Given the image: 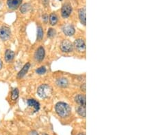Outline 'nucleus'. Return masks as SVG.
<instances>
[{
	"instance_id": "nucleus-1",
	"label": "nucleus",
	"mask_w": 154,
	"mask_h": 135,
	"mask_svg": "<svg viewBox=\"0 0 154 135\" xmlns=\"http://www.w3.org/2000/svg\"><path fill=\"white\" fill-rule=\"evenodd\" d=\"M55 110L56 113L60 117H68L71 112V109L69 105L63 102L57 103L55 107Z\"/></svg>"
},
{
	"instance_id": "nucleus-2",
	"label": "nucleus",
	"mask_w": 154,
	"mask_h": 135,
	"mask_svg": "<svg viewBox=\"0 0 154 135\" xmlns=\"http://www.w3.org/2000/svg\"><path fill=\"white\" fill-rule=\"evenodd\" d=\"M52 88L51 86L47 84L40 85L37 90V94L41 98H47L50 96L52 94Z\"/></svg>"
},
{
	"instance_id": "nucleus-3",
	"label": "nucleus",
	"mask_w": 154,
	"mask_h": 135,
	"mask_svg": "<svg viewBox=\"0 0 154 135\" xmlns=\"http://www.w3.org/2000/svg\"><path fill=\"white\" fill-rule=\"evenodd\" d=\"M73 45L68 40H64L60 44V49L64 53H70L73 50Z\"/></svg>"
},
{
	"instance_id": "nucleus-4",
	"label": "nucleus",
	"mask_w": 154,
	"mask_h": 135,
	"mask_svg": "<svg viewBox=\"0 0 154 135\" xmlns=\"http://www.w3.org/2000/svg\"><path fill=\"white\" fill-rule=\"evenodd\" d=\"M11 29L6 26H2L0 28V38L3 40H6L11 36Z\"/></svg>"
},
{
	"instance_id": "nucleus-5",
	"label": "nucleus",
	"mask_w": 154,
	"mask_h": 135,
	"mask_svg": "<svg viewBox=\"0 0 154 135\" xmlns=\"http://www.w3.org/2000/svg\"><path fill=\"white\" fill-rule=\"evenodd\" d=\"M72 12V6L70 4L66 3L63 6L61 10V14L63 18H68L71 15Z\"/></svg>"
},
{
	"instance_id": "nucleus-6",
	"label": "nucleus",
	"mask_w": 154,
	"mask_h": 135,
	"mask_svg": "<svg viewBox=\"0 0 154 135\" xmlns=\"http://www.w3.org/2000/svg\"><path fill=\"white\" fill-rule=\"evenodd\" d=\"M73 46L79 51H84L86 49V43L83 39H77L74 42Z\"/></svg>"
},
{
	"instance_id": "nucleus-7",
	"label": "nucleus",
	"mask_w": 154,
	"mask_h": 135,
	"mask_svg": "<svg viewBox=\"0 0 154 135\" xmlns=\"http://www.w3.org/2000/svg\"><path fill=\"white\" fill-rule=\"evenodd\" d=\"M45 55V52L44 48L43 46H40L36 51L35 54H34V57H35V60L37 61L40 62V61H42L43 60Z\"/></svg>"
},
{
	"instance_id": "nucleus-8",
	"label": "nucleus",
	"mask_w": 154,
	"mask_h": 135,
	"mask_svg": "<svg viewBox=\"0 0 154 135\" xmlns=\"http://www.w3.org/2000/svg\"><path fill=\"white\" fill-rule=\"evenodd\" d=\"M63 31L65 35L68 36H72L75 34V28L71 25H64L63 28Z\"/></svg>"
},
{
	"instance_id": "nucleus-9",
	"label": "nucleus",
	"mask_w": 154,
	"mask_h": 135,
	"mask_svg": "<svg viewBox=\"0 0 154 135\" xmlns=\"http://www.w3.org/2000/svg\"><path fill=\"white\" fill-rule=\"evenodd\" d=\"M22 0H8L7 4L10 9L15 10L19 8L20 4H21Z\"/></svg>"
},
{
	"instance_id": "nucleus-10",
	"label": "nucleus",
	"mask_w": 154,
	"mask_h": 135,
	"mask_svg": "<svg viewBox=\"0 0 154 135\" xmlns=\"http://www.w3.org/2000/svg\"><path fill=\"white\" fill-rule=\"evenodd\" d=\"M75 101L78 103V104L80 106L86 107V95L83 94H78L76 95L75 98Z\"/></svg>"
},
{
	"instance_id": "nucleus-11",
	"label": "nucleus",
	"mask_w": 154,
	"mask_h": 135,
	"mask_svg": "<svg viewBox=\"0 0 154 135\" xmlns=\"http://www.w3.org/2000/svg\"><path fill=\"white\" fill-rule=\"evenodd\" d=\"M28 104L29 107L34 109V112H37L40 109V104L38 101L34 99H29L28 100Z\"/></svg>"
},
{
	"instance_id": "nucleus-12",
	"label": "nucleus",
	"mask_w": 154,
	"mask_h": 135,
	"mask_svg": "<svg viewBox=\"0 0 154 135\" xmlns=\"http://www.w3.org/2000/svg\"><path fill=\"white\" fill-rule=\"evenodd\" d=\"M79 18L80 20L81 23L86 25V8H83L79 10Z\"/></svg>"
},
{
	"instance_id": "nucleus-13",
	"label": "nucleus",
	"mask_w": 154,
	"mask_h": 135,
	"mask_svg": "<svg viewBox=\"0 0 154 135\" xmlns=\"http://www.w3.org/2000/svg\"><path fill=\"white\" fill-rule=\"evenodd\" d=\"M29 68H30V63H27L26 64H25V66L23 67V68L19 71V72L17 75V77L19 78H21L22 77H23L25 75H26V73L28 72V71L29 70Z\"/></svg>"
},
{
	"instance_id": "nucleus-14",
	"label": "nucleus",
	"mask_w": 154,
	"mask_h": 135,
	"mask_svg": "<svg viewBox=\"0 0 154 135\" xmlns=\"http://www.w3.org/2000/svg\"><path fill=\"white\" fill-rule=\"evenodd\" d=\"M56 84L60 87H66L69 85V81L66 78H60L56 81Z\"/></svg>"
},
{
	"instance_id": "nucleus-15",
	"label": "nucleus",
	"mask_w": 154,
	"mask_h": 135,
	"mask_svg": "<svg viewBox=\"0 0 154 135\" xmlns=\"http://www.w3.org/2000/svg\"><path fill=\"white\" fill-rule=\"evenodd\" d=\"M14 53L11 50H7L5 53V60L6 62H11L14 60Z\"/></svg>"
},
{
	"instance_id": "nucleus-16",
	"label": "nucleus",
	"mask_w": 154,
	"mask_h": 135,
	"mask_svg": "<svg viewBox=\"0 0 154 135\" xmlns=\"http://www.w3.org/2000/svg\"><path fill=\"white\" fill-rule=\"evenodd\" d=\"M58 16L56 14L54 13H52L50 14V16H49V22H50V24L51 25H56V23H58Z\"/></svg>"
},
{
	"instance_id": "nucleus-17",
	"label": "nucleus",
	"mask_w": 154,
	"mask_h": 135,
	"mask_svg": "<svg viewBox=\"0 0 154 135\" xmlns=\"http://www.w3.org/2000/svg\"><path fill=\"white\" fill-rule=\"evenodd\" d=\"M77 112L80 115L81 117H86V107L83 106H79L78 109H77Z\"/></svg>"
},
{
	"instance_id": "nucleus-18",
	"label": "nucleus",
	"mask_w": 154,
	"mask_h": 135,
	"mask_svg": "<svg viewBox=\"0 0 154 135\" xmlns=\"http://www.w3.org/2000/svg\"><path fill=\"white\" fill-rule=\"evenodd\" d=\"M31 9V6L29 4H25L22 5L21 8H20V11H21V13L26 14V12H28L29 10Z\"/></svg>"
},
{
	"instance_id": "nucleus-19",
	"label": "nucleus",
	"mask_w": 154,
	"mask_h": 135,
	"mask_svg": "<svg viewBox=\"0 0 154 135\" xmlns=\"http://www.w3.org/2000/svg\"><path fill=\"white\" fill-rule=\"evenodd\" d=\"M43 38V30L41 26H38L37 28V39L38 40H42Z\"/></svg>"
},
{
	"instance_id": "nucleus-20",
	"label": "nucleus",
	"mask_w": 154,
	"mask_h": 135,
	"mask_svg": "<svg viewBox=\"0 0 154 135\" xmlns=\"http://www.w3.org/2000/svg\"><path fill=\"white\" fill-rule=\"evenodd\" d=\"M19 90L17 88H15L12 90V94H11V98L12 100H16L17 98L19 97Z\"/></svg>"
},
{
	"instance_id": "nucleus-21",
	"label": "nucleus",
	"mask_w": 154,
	"mask_h": 135,
	"mask_svg": "<svg viewBox=\"0 0 154 135\" xmlns=\"http://www.w3.org/2000/svg\"><path fill=\"white\" fill-rule=\"evenodd\" d=\"M56 34V31L53 28H49V30L48 31V38H53V37L55 36Z\"/></svg>"
},
{
	"instance_id": "nucleus-22",
	"label": "nucleus",
	"mask_w": 154,
	"mask_h": 135,
	"mask_svg": "<svg viewBox=\"0 0 154 135\" xmlns=\"http://www.w3.org/2000/svg\"><path fill=\"white\" fill-rule=\"evenodd\" d=\"M36 72L37 74H38V75H43V74L47 72V69L45 66H41V67L38 68V69H36Z\"/></svg>"
},
{
	"instance_id": "nucleus-23",
	"label": "nucleus",
	"mask_w": 154,
	"mask_h": 135,
	"mask_svg": "<svg viewBox=\"0 0 154 135\" xmlns=\"http://www.w3.org/2000/svg\"><path fill=\"white\" fill-rule=\"evenodd\" d=\"M81 90H82L83 92H86V83H84V84L81 86Z\"/></svg>"
},
{
	"instance_id": "nucleus-24",
	"label": "nucleus",
	"mask_w": 154,
	"mask_h": 135,
	"mask_svg": "<svg viewBox=\"0 0 154 135\" xmlns=\"http://www.w3.org/2000/svg\"><path fill=\"white\" fill-rule=\"evenodd\" d=\"M29 135H38V134L37 133L36 131H32L30 133H29Z\"/></svg>"
},
{
	"instance_id": "nucleus-25",
	"label": "nucleus",
	"mask_w": 154,
	"mask_h": 135,
	"mask_svg": "<svg viewBox=\"0 0 154 135\" xmlns=\"http://www.w3.org/2000/svg\"><path fill=\"white\" fill-rule=\"evenodd\" d=\"M43 18V20L45 21V22L48 21V15H44Z\"/></svg>"
},
{
	"instance_id": "nucleus-26",
	"label": "nucleus",
	"mask_w": 154,
	"mask_h": 135,
	"mask_svg": "<svg viewBox=\"0 0 154 135\" xmlns=\"http://www.w3.org/2000/svg\"><path fill=\"white\" fill-rule=\"evenodd\" d=\"M2 65H3V63H2V61L1 59H0V70L2 69Z\"/></svg>"
},
{
	"instance_id": "nucleus-27",
	"label": "nucleus",
	"mask_w": 154,
	"mask_h": 135,
	"mask_svg": "<svg viewBox=\"0 0 154 135\" xmlns=\"http://www.w3.org/2000/svg\"><path fill=\"white\" fill-rule=\"evenodd\" d=\"M43 135H48V134H43Z\"/></svg>"
},
{
	"instance_id": "nucleus-28",
	"label": "nucleus",
	"mask_w": 154,
	"mask_h": 135,
	"mask_svg": "<svg viewBox=\"0 0 154 135\" xmlns=\"http://www.w3.org/2000/svg\"><path fill=\"white\" fill-rule=\"evenodd\" d=\"M59 1H62V0H59Z\"/></svg>"
}]
</instances>
